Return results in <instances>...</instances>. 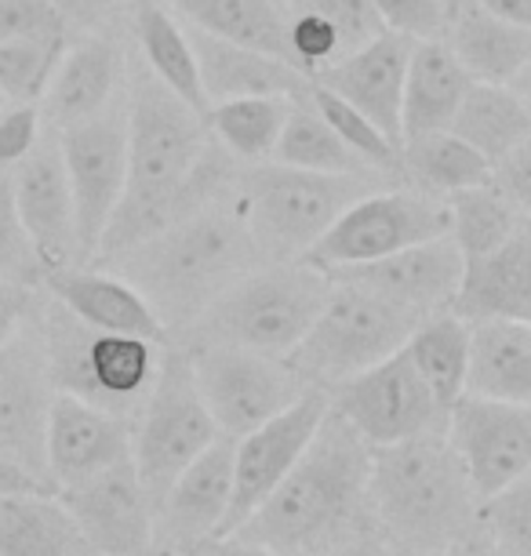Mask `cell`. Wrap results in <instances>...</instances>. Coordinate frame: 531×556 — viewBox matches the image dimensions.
Here are the masks:
<instances>
[{"mask_svg": "<svg viewBox=\"0 0 531 556\" xmlns=\"http://www.w3.org/2000/svg\"><path fill=\"white\" fill-rule=\"evenodd\" d=\"M51 396L55 390L48 382L40 342L15 334L12 342L0 345V455L23 466L45 488H51L45 466V422Z\"/></svg>", "mask_w": 531, "mask_h": 556, "instance_id": "19", "label": "cell"}, {"mask_svg": "<svg viewBox=\"0 0 531 556\" xmlns=\"http://www.w3.org/2000/svg\"><path fill=\"white\" fill-rule=\"evenodd\" d=\"M466 345H470V328L455 313H437L426 317L419 328L408 334L404 353L430 386L433 401L441 412H447L463 396L466 382Z\"/></svg>", "mask_w": 531, "mask_h": 556, "instance_id": "35", "label": "cell"}, {"mask_svg": "<svg viewBox=\"0 0 531 556\" xmlns=\"http://www.w3.org/2000/svg\"><path fill=\"white\" fill-rule=\"evenodd\" d=\"M291 99L288 96H248V99L212 102L204 113V128L233 161H241L248 167L266 164V161H274V146H277L280 128H285Z\"/></svg>", "mask_w": 531, "mask_h": 556, "instance_id": "34", "label": "cell"}, {"mask_svg": "<svg viewBox=\"0 0 531 556\" xmlns=\"http://www.w3.org/2000/svg\"><path fill=\"white\" fill-rule=\"evenodd\" d=\"M463 142H470L488 164L506 156L517 146L531 142V110L524 88L514 84H470L459 110L452 117V128Z\"/></svg>", "mask_w": 531, "mask_h": 556, "instance_id": "32", "label": "cell"}, {"mask_svg": "<svg viewBox=\"0 0 531 556\" xmlns=\"http://www.w3.org/2000/svg\"><path fill=\"white\" fill-rule=\"evenodd\" d=\"M459 273H463V251L452 244V237H437L404 251H393L387 258L331 269L328 277L342 280V285H357L426 320L452 309Z\"/></svg>", "mask_w": 531, "mask_h": 556, "instance_id": "18", "label": "cell"}, {"mask_svg": "<svg viewBox=\"0 0 531 556\" xmlns=\"http://www.w3.org/2000/svg\"><path fill=\"white\" fill-rule=\"evenodd\" d=\"M488 182H492L509 204L528 215L531 212V142L517 146V150H509L506 156H498L492 164Z\"/></svg>", "mask_w": 531, "mask_h": 556, "instance_id": "46", "label": "cell"}, {"mask_svg": "<svg viewBox=\"0 0 531 556\" xmlns=\"http://www.w3.org/2000/svg\"><path fill=\"white\" fill-rule=\"evenodd\" d=\"M233 495V437H215L153 509V556H186L223 528Z\"/></svg>", "mask_w": 531, "mask_h": 556, "instance_id": "16", "label": "cell"}, {"mask_svg": "<svg viewBox=\"0 0 531 556\" xmlns=\"http://www.w3.org/2000/svg\"><path fill=\"white\" fill-rule=\"evenodd\" d=\"M59 8V15L69 23H80V26H91V23H102L110 18L113 12H121L124 4L131 8V0H51Z\"/></svg>", "mask_w": 531, "mask_h": 556, "instance_id": "48", "label": "cell"}, {"mask_svg": "<svg viewBox=\"0 0 531 556\" xmlns=\"http://www.w3.org/2000/svg\"><path fill=\"white\" fill-rule=\"evenodd\" d=\"M40 353L55 393L80 396L110 415L131 418L157 375V342L139 334L91 331L51 299L40 317Z\"/></svg>", "mask_w": 531, "mask_h": 556, "instance_id": "6", "label": "cell"}, {"mask_svg": "<svg viewBox=\"0 0 531 556\" xmlns=\"http://www.w3.org/2000/svg\"><path fill=\"white\" fill-rule=\"evenodd\" d=\"M12 197L23 223L29 248L37 255L40 277L77 262V226H73V197L55 135H40L37 146L18 161L12 172Z\"/></svg>", "mask_w": 531, "mask_h": 556, "instance_id": "17", "label": "cell"}, {"mask_svg": "<svg viewBox=\"0 0 531 556\" xmlns=\"http://www.w3.org/2000/svg\"><path fill=\"white\" fill-rule=\"evenodd\" d=\"M325 556H371L368 549H361V545H342V549H336V553H325Z\"/></svg>", "mask_w": 531, "mask_h": 556, "instance_id": "52", "label": "cell"}, {"mask_svg": "<svg viewBox=\"0 0 531 556\" xmlns=\"http://www.w3.org/2000/svg\"><path fill=\"white\" fill-rule=\"evenodd\" d=\"M447 4H455V0H447Z\"/></svg>", "mask_w": 531, "mask_h": 556, "instance_id": "54", "label": "cell"}, {"mask_svg": "<svg viewBox=\"0 0 531 556\" xmlns=\"http://www.w3.org/2000/svg\"><path fill=\"white\" fill-rule=\"evenodd\" d=\"M255 258L258 251L237 207L218 197L110 262H117V273L150 302L161 328L168 331L179 324L190 328L197 313L237 277H244Z\"/></svg>", "mask_w": 531, "mask_h": 556, "instance_id": "2", "label": "cell"}, {"mask_svg": "<svg viewBox=\"0 0 531 556\" xmlns=\"http://www.w3.org/2000/svg\"><path fill=\"white\" fill-rule=\"evenodd\" d=\"M121 80V51L106 37H80L62 48V55L45 84V110L40 121L51 124V131L73 128L80 121H91L110 110Z\"/></svg>", "mask_w": 531, "mask_h": 556, "instance_id": "24", "label": "cell"}, {"mask_svg": "<svg viewBox=\"0 0 531 556\" xmlns=\"http://www.w3.org/2000/svg\"><path fill=\"white\" fill-rule=\"evenodd\" d=\"M186 356H190L197 393H201L215 429L233 440L285 412L306 390V382L291 371L285 356L212 342H193Z\"/></svg>", "mask_w": 531, "mask_h": 556, "instance_id": "10", "label": "cell"}, {"mask_svg": "<svg viewBox=\"0 0 531 556\" xmlns=\"http://www.w3.org/2000/svg\"><path fill=\"white\" fill-rule=\"evenodd\" d=\"M368 502L408 549H444L473 517V491L444 429L371 447Z\"/></svg>", "mask_w": 531, "mask_h": 556, "instance_id": "3", "label": "cell"}, {"mask_svg": "<svg viewBox=\"0 0 531 556\" xmlns=\"http://www.w3.org/2000/svg\"><path fill=\"white\" fill-rule=\"evenodd\" d=\"M66 40H4L0 45V99L37 102Z\"/></svg>", "mask_w": 531, "mask_h": 556, "instance_id": "39", "label": "cell"}, {"mask_svg": "<svg viewBox=\"0 0 531 556\" xmlns=\"http://www.w3.org/2000/svg\"><path fill=\"white\" fill-rule=\"evenodd\" d=\"M45 135L37 102H8L0 110V172H12Z\"/></svg>", "mask_w": 531, "mask_h": 556, "instance_id": "45", "label": "cell"}, {"mask_svg": "<svg viewBox=\"0 0 531 556\" xmlns=\"http://www.w3.org/2000/svg\"><path fill=\"white\" fill-rule=\"evenodd\" d=\"M444 204H447V237L463 251V258L506 244L509 237L528 226V215L509 204L492 182L444 197Z\"/></svg>", "mask_w": 531, "mask_h": 556, "instance_id": "37", "label": "cell"}, {"mask_svg": "<svg viewBox=\"0 0 531 556\" xmlns=\"http://www.w3.org/2000/svg\"><path fill=\"white\" fill-rule=\"evenodd\" d=\"M34 277H40V266H37L34 248H29L26 229L18 223L12 175L0 172V280L26 285V280H34Z\"/></svg>", "mask_w": 531, "mask_h": 556, "instance_id": "42", "label": "cell"}, {"mask_svg": "<svg viewBox=\"0 0 531 556\" xmlns=\"http://www.w3.org/2000/svg\"><path fill=\"white\" fill-rule=\"evenodd\" d=\"M447 237V204L419 190H368L331 223L299 262L320 273L387 258L422 240Z\"/></svg>", "mask_w": 531, "mask_h": 556, "instance_id": "9", "label": "cell"}, {"mask_svg": "<svg viewBox=\"0 0 531 556\" xmlns=\"http://www.w3.org/2000/svg\"><path fill=\"white\" fill-rule=\"evenodd\" d=\"M371 447L328 407L314 440L233 534L277 556H325L357 534L368 506Z\"/></svg>", "mask_w": 531, "mask_h": 556, "instance_id": "1", "label": "cell"}, {"mask_svg": "<svg viewBox=\"0 0 531 556\" xmlns=\"http://www.w3.org/2000/svg\"><path fill=\"white\" fill-rule=\"evenodd\" d=\"M488 175H492V164L455 131H430L401 142V178L419 193L444 201L459 190L488 182Z\"/></svg>", "mask_w": 531, "mask_h": 556, "instance_id": "33", "label": "cell"}, {"mask_svg": "<svg viewBox=\"0 0 531 556\" xmlns=\"http://www.w3.org/2000/svg\"><path fill=\"white\" fill-rule=\"evenodd\" d=\"M444 45L477 84L524 88V73L531 66V26L503 23L473 0H455L444 26Z\"/></svg>", "mask_w": 531, "mask_h": 556, "instance_id": "26", "label": "cell"}, {"mask_svg": "<svg viewBox=\"0 0 531 556\" xmlns=\"http://www.w3.org/2000/svg\"><path fill=\"white\" fill-rule=\"evenodd\" d=\"M4 40H66V18L51 0H0V45Z\"/></svg>", "mask_w": 531, "mask_h": 556, "instance_id": "44", "label": "cell"}, {"mask_svg": "<svg viewBox=\"0 0 531 556\" xmlns=\"http://www.w3.org/2000/svg\"><path fill=\"white\" fill-rule=\"evenodd\" d=\"M412 48L415 40L382 29L371 40H364L361 48L325 66L314 80L320 88L336 91L353 110H361L387 139L401 146V96Z\"/></svg>", "mask_w": 531, "mask_h": 556, "instance_id": "21", "label": "cell"}, {"mask_svg": "<svg viewBox=\"0 0 531 556\" xmlns=\"http://www.w3.org/2000/svg\"><path fill=\"white\" fill-rule=\"evenodd\" d=\"M306 99L314 102V110L325 117L328 128L339 135L342 146H346L364 167H371L375 175H401V146L387 139V135L375 128L361 110H353L350 102H342L336 91L320 88L317 80H309Z\"/></svg>", "mask_w": 531, "mask_h": 556, "instance_id": "38", "label": "cell"}, {"mask_svg": "<svg viewBox=\"0 0 531 556\" xmlns=\"http://www.w3.org/2000/svg\"><path fill=\"white\" fill-rule=\"evenodd\" d=\"M55 495L102 556H153V502L131 455Z\"/></svg>", "mask_w": 531, "mask_h": 556, "instance_id": "15", "label": "cell"}, {"mask_svg": "<svg viewBox=\"0 0 531 556\" xmlns=\"http://www.w3.org/2000/svg\"><path fill=\"white\" fill-rule=\"evenodd\" d=\"M0 556H102L59 495H0Z\"/></svg>", "mask_w": 531, "mask_h": 556, "instance_id": "29", "label": "cell"}, {"mask_svg": "<svg viewBox=\"0 0 531 556\" xmlns=\"http://www.w3.org/2000/svg\"><path fill=\"white\" fill-rule=\"evenodd\" d=\"M131 455V422L80 396L55 393L45 422V466L51 488H69Z\"/></svg>", "mask_w": 531, "mask_h": 556, "instance_id": "20", "label": "cell"}, {"mask_svg": "<svg viewBox=\"0 0 531 556\" xmlns=\"http://www.w3.org/2000/svg\"><path fill=\"white\" fill-rule=\"evenodd\" d=\"M328 273L306 262H269L248 269L197 313L193 342L237 345L266 356H288L328 299Z\"/></svg>", "mask_w": 531, "mask_h": 556, "instance_id": "5", "label": "cell"}, {"mask_svg": "<svg viewBox=\"0 0 531 556\" xmlns=\"http://www.w3.org/2000/svg\"><path fill=\"white\" fill-rule=\"evenodd\" d=\"M164 4L201 34L291 62L285 0H164Z\"/></svg>", "mask_w": 531, "mask_h": 556, "instance_id": "31", "label": "cell"}, {"mask_svg": "<svg viewBox=\"0 0 531 556\" xmlns=\"http://www.w3.org/2000/svg\"><path fill=\"white\" fill-rule=\"evenodd\" d=\"M368 190H375L368 172L320 175L266 161L233 178L230 204L241 215L258 255L269 262H299L317 244L320 233Z\"/></svg>", "mask_w": 531, "mask_h": 556, "instance_id": "4", "label": "cell"}, {"mask_svg": "<svg viewBox=\"0 0 531 556\" xmlns=\"http://www.w3.org/2000/svg\"><path fill=\"white\" fill-rule=\"evenodd\" d=\"M331 280V277H328ZM419 317L357 285L331 280L328 299L306 334L285 356L306 386H339L387 361L419 328Z\"/></svg>", "mask_w": 531, "mask_h": 556, "instance_id": "7", "label": "cell"}, {"mask_svg": "<svg viewBox=\"0 0 531 556\" xmlns=\"http://www.w3.org/2000/svg\"><path fill=\"white\" fill-rule=\"evenodd\" d=\"M274 161L299 167V172H320V175H361L371 172L353 156L336 131L328 128L325 117L314 110V102L306 99V91L288 102L285 128L277 135Z\"/></svg>", "mask_w": 531, "mask_h": 556, "instance_id": "36", "label": "cell"}, {"mask_svg": "<svg viewBox=\"0 0 531 556\" xmlns=\"http://www.w3.org/2000/svg\"><path fill=\"white\" fill-rule=\"evenodd\" d=\"M463 393L531 404V320H473Z\"/></svg>", "mask_w": 531, "mask_h": 556, "instance_id": "27", "label": "cell"}, {"mask_svg": "<svg viewBox=\"0 0 531 556\" xmlns=\"http://www.w3.org/2000/svg\"><path fill=\"white\" fill-rule=\"evenodd\" d=\"M26 491H45V495H55V491L40 484L37 477H29L23 466H15L8 455H0V495H26Z\"/></svg>", "mask_w": 531, "mask_h": 556, "instance_id": "50", "label": "cell"}, {"mask_svg": "<svg viewBox=\"0 0 531 556\" xmlns=\"http://www.w3.org/2000/svg\"><path fill=\"white\" fill-rule=\"evenodd\" d=\"M186 556H277V553H269L255 542L237 539V534H212V539L197 542Z\"/></svg>", "mask_w": 531, "mask_h": 556, "instance_id": "49", "label": "cell"}, {"mask_svg": "<svg viewBox=\"0 0 531 556\" xmlns=\"http://www.w3.org/2000/svg\"><path fill=\"white\" fill-rule=\"evenodd\" d=\"M444 440L459 458L473 498H488L531 473V407L463 393L444 412Z\"/></svg>", "mask_w": 531, "mask_h": 556, "instance_id": "13", "label": "cell"}, {"mask_svg": "<svg viewBox=\"0 0 531 556\" xmlns=\"http://www.w3.org/2000/svg\"><path fill=\"white\" fill-rule=\"evenodd\" d=\"M371 8L382 29H390V34L408 40H433L444 37L447 15L455 4H447V0H371Z\"/></svg>", "mask_w": 531, "mask_h": 556, "instance_id": "43", "label": "cell"}, {"mask_svg": "<svg viewBox=\"0 0 531 556\" xmlns=\"http://www.w3.org/2000/svg\"><path fill=\"white\" fill-rule=\"evenodd\" d=\"M4 106H8V102H4V99H0V110H4Z\"/></svg>", "mask_w": 531, "mask_h": 556, "instance_id": "53", "label": "cell"}, {"mask_svg": "<svg viewBox=\"0 0 531 556\" xmlns=\"http://www.w3.org/2000/svg\"><path fill=\"white\" fill-rule=\"evenodd\" d=\"M62 172L73 197V226H77V262L99 255V240L110 215L117 212L128 186V131L124 113L106 110L91 121L55 131Z\"/></svg>", "mask_w": 531, "mask_h": 556, "instance_id": "11", "label": "cell"}, {"mask_svg": "<svg viewBox=\"0 0 531 556\" xmlns=\"http://www.w3.org/2000/svg\"><path fill=\"white\" fill-rule=\"evenodd\" d=\"M452 313L473 320H531V229L524 226L506 244L466 255Z\"/></svg>", "mask_w": 531, "mask_h": 556, "instance_id": "22", "label": "cell"}, {"mask_svg": "<svg viewBox=\"0 0 531 556\" xmlns=\"http://www.w3.org/2000/svg\"><path fill=\"white\" fill-rule=\"evenodd\" d=\"M34 309V295H29L26 285H15V280H0V345L12 342L18 331H23V320Z\"/></svg>", "mask_w": 531, "mask_h": 556, "instance_id": "47", "label": "cell"}, {"mask_svg": "<svg viewBox=\"0 0 531 556\" xmlns=\"http://www.w3.org/2000/svg\"><path fill=\"white\" fill-rule=\"evenodd\" d=\"M331 390L336 396H328V407L346 418L368 447H387L444 426V412L437 407L430 386L415 371L404 345Z\"/></svg>", "mask_w": 531, "mask_h": 556, "instance_id": "12", "label": "cell"}, {"mask_svg": "<svg viewBox=\"0 0 531 556\" xmlns=\"http://www.w3.org/2000/svg\"><path fill=\"white\" fill-rule=\"evenodd\" d=\"M40 280H45V288L51 291V299L91 331L139 334V339H150V342L164 339L157 313L150 309V302H146L124 277L85 269V266H62V269L45 273Z\"/></svg>", "mask_w": 531, "mask_h": 556, "instance_id": "23", "label": "cell"}, {"mask_svg": "<svg viewBox=\"0 0 531 556\" xmlns=\"http://www.w3.org/2000/svg\"><path fill=\"white\" fill-rule=\"evenodd\" d=\"M473 4H481L484 12H492L503 23L531 26V0H473Z\"/></svg>", "mask_w": 531, "mask_h": 556, "instance_id": "51", "label": "cell"}, {"mask_svg": "<svg viewBox=\"0 0 531 556\" xmlns=\"http://www.w3.org/2000/svg\"><path fill=\"white\" fill-rule=\"evenodd\" d=\"M131 23L135 40L142 51V66L157 77L175 99H182L186 106L197 110L204 117L207 99L201 88V73H197L193 45L186 37V26L179 15L172 12L164 0H131Z\"/></svg>", "mask_w": 531, "mask_h": 556, "instance_id": "30", "label": "cell"}, {"mask_svg": "<svg viewBox=\"0 0 531 556\" xmlns=\"http://www.w3.org/2000/svg\"><path fill=\"white\" fill-rule=\"evenodd\" d=\"M470 84L473 77L452 55L444 37L415 40L401 96V142L415 139V135L452 128V117L463 96L470 91Z\"/></svg>", "mask_w": 531, "mask_h": 556, "instance_id": "28", "label": "cell"}, {"mask_svg": "<svg viewBox=\"0 0 531 556\" xmlns=\"http://www.w3.org/2000/svg\"><path fill=\"white\" fill-rule=\"evenodd\" d=\"M481 523L506 556H531V484L517 477L514 484L484 498Z\"/></svg>", "mask_w": 531, "mask_h": 556, "instance_id": "40", "label": "cell"}, {"mask_svg": "<svg viewBox=\"0 0 531 556\" xmlns=\"http://www.w3.org/2000/svg\"><path fill=\"white\" fill-rule=\"evenodd\" d=\"M325 415L328 390L325 386H306L285 412H277L263 426H255L252 433L233 440V495L218 534H233L263 506V498L285 480V473L314 440Z\"/></svg>", "mask_w": 531, "mask_h": 556, "instance_id": "14", "label": "cell"}, {"mask_svg": "<svg viewBox=\"0 0 531 556\" xmlns=\"http://www.w3.org/2000/svg\"><path fill=\"white\" fill-rule=\"evenodd\" d=\"M285 12H302L314 15L320 23L336 29L342 55L353 48H361L364 40L382 34V23L375 15L371 0H285Z\"/></svg>", "mask_w": 531, "mask_h": 556, "instance_id": "41", "label": "cell"}, {"mask_svg": "<svg viewBox=\"0 0 531 556\" xmlns=\"http://www.w3.org/2000/svg\"><path fill=\"white\" fill-rule=\"evenodd\" d=\"M223 437L197 393L190 356L182 350H161L157 375L139 404V422L131 426V462L146 495L157 509L161 495L201 451Z\"/></svg>", "mask_w": 531, "mask_h": 556, "instance_id": "8", "label": "cell"}, {"mask_svg": "<svg viewBox=\"0 0 531 556\" xmlns=\"http://www.w3.org/2000/svg\"><path fill=\"white\" fill-rule=\"evenodd\" d=\"M182 23V18H179ZM186 26V23H182ZM186 37L193 45L197 73H201V88L207 106L226 99H248V96H302L309 88V77L295 70L285 59H274L266 51L230 45L212 34L186 26Z\"/></svg>", "mask_w": 531, "mask_h": 556, "instance_id": "25", "label": "cell"}]
</instances>
